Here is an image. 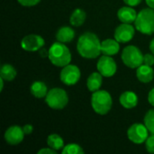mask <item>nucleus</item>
I'll list each match as a JSON object with an SVG mask.
<instances>
[{"instance_id": "1", "label": "nucleus", "mask_w": 154, "mask_h": 154, "mask_svg": "<svg viewBox=\"0 0 154 154\" xmlns=\"http://www.w3.org/2000/svg\"><path fill=\"white\" fill-rule=\"evenodd\" d=\"M77 51L85 59H96L101 53V42L97 34L87 32L79 36L77 42Z\"/></svg>"}, {"instance_id": "2", "label": "nucleus", "mask_w": 154, "mask_h": 154, "mask_svg": "<svg viewBox=\"0 0 154 154\" xmlns=\"http://www.w3.org/2000/svg\"><path fill=\"white\" fill-rule=\"evenodd\" d=\"M48 58L54 66L63 68L70 63L71 53L65 43L56 42L51 46Z\"/></svg>"}, {"instance_id": "3", "label": "nucleus", "mask_w": 154, "mask_h": 154, "mask_svg": "<svg viewBox=\"0 0 154 154\" xmlns=\"http://www.w3.org/2000/svg\"><path fill=\"white\" fill-rule=\"evenodd\" d=\"M135 29L143 34L152 35L154 33V9L144 8L141 10L134 22Z\"/></svg>"}, {"instance_id": "4", "label": "nucleus", "mask_w": 154, "mask_h": 154, "mask_svg": "<svg viewBox=\"0 0 154 154\" xmlns=\"http://www.w3.org/2000/svg\"><path fill=\"white\" fill-rule=\"evenodd\" d=\"M113 99L111 95L106 90H97L93 92L91 97V106L93 110L101 116L106 115L112 108Z\"/></svg>"}, {"instance_id": "5", "label": "nucleus", "mask_w": 154, "mask_h": 154, "mask_svg": "<svg viewBox=\"0 0 154 154\" xmlns=\"http://www.w3.org/2000/svg\"><path fill=\"white\" fill-rule=\"evenodd\" d=\"M45 102L49 107L56 110L63 109L69 103V97L67 92L60 88H54L48 91L45 97Z\"/></svg>"}, {"instance_id": "6", "label": "nucleus", "mask_w": 154, "mask_h": 154, "mask_svg": "<svg viewBox=\"0 0 154 154\" xmlns=\"http://www.w3.org/2000/svg\"><path fill=\"white\" fill-rule=\"evenodd\" d=\"M143 54L141 50L134 46H126L122 51V60L125 66L131 69H137L142 64H143Z\"/></svg>"}, {"instance_id": "7", "label": "nucleus", "mask_w": 154, "mask_h": 154, "mask_svg": "<svg viewBox=\"0 0 154 154\" xmlns=\"http://www.w3.org/2000/svg\"><path fill=\"white\" fill-rule=\"evenodd\" d=\"M149 130L145 126V125L143 124H134L132 125L128 130H127V137L128 139L135 143V144H142L144 142H146L149 134Z\"/></svg>"}, {"instance_id": "8", "label": "nucleus", "mask_w": 154, "mask_h": 154, "mask_svg": "<svg viewBox=\"0 0 154 154\" xmlns=\"http://www.w3.org/2000/svg\"><path fill=\"white\" fill-rule=\"evenodd\" d=\"M81 77L80 69L78 66L73 64H68L63 67L60 71V80L67 86H73L79 82Z\"/></svg>"}, {"instance_id": "9", "label": "nucleus", "mask_w": 154, "mask_h": 154, "mask_svg": "<svg viewBox=\"0 0 154 154\" xmlns=\"http://www.w3.org/2000/svg\"><path fill=\"white\" fill-rule=\"evenodd\" d=\"M97 68L98 72L101 73V75L106 78L113 77L117 70L116 61L111 56L107 55H103L99 58L97 63Z\"/></svg>"}, {"instance_id": "10", "label": "nucleus", "mask_w": 154, "mask_h": 154, "mask_svg": "<svg viewBox=\"0 0 154 154\" xmlns=\"http://www.w3.org/2000/svg\"><path fill=\"white\" fill-rule=\"evenodd\" d=\"M45 44L44 39L38 34H29L23 37L21 42V47L26 51H36L42 48Z\"/></svg>"}, {"instance_id": "11", "label": "nucleus", "mask_w": 154, "mask_h": 154, "mask_svg": "<svg viewBox=\"0 0 154 154\" xmlns=\"http://www.w3.org/2000/svg\"><path fill=\"white\" fill-rule=\"evenodd\" d=\"M135 33V29L131 23H122L119 26L116 27L115 30V39L119 42L120 43H126L133 40Z\"/></svg>"}, {"instance_id": "12", "label": "nucleus", "mask_w": 154, "mask_h": 154, "mask_svg": "<svg viewBox=\"0 0 154 154\" xmlns=\"http://www.w3.org/2000/svg\"><path fill=\"white\" fill-rule=\"evenodd\" d=\"M24 132L19 125L10 126L5 133V140L11 145H16L23 142L24 137Z\"/></svg>"}, {"instance_id": "13", "label": "nucleus", "mask_w": 154, "mask_h": 154, "mask_svg": "<svg viewBox=\"0 0 154 154\" xmlns=\"http://www.w3.org/2000/svg\"><path fill=\"white\" fill-rule=\"evenodd\" d=\"M136 11L132 6H123L117 12V17L121 23H134L137 17Z\"/></svg>"}, {"instance_id": "14", "label": "nucleus", "mask_w": 154, "mask_h": 154, "mask_svg": "<svg viewBox=\"0 0 154 154\" xmlns=\"http://www.w3.org/2000/svg\"><path fill=\"white\" fill-rule=\"evenodd\" d=\"M119 42L116 39H106L101 42V52L103 55L113 56L119 52L120 45Z\"/></svg>"}, {"instance_id": "15", "label": "nucleus", "mask_w": 154, "mask_h": 154, "mask_svg": "<svg viewBox=\"0 0 154 154\" xmlns=\"http://www.w3.org/2000/svg\"><path fill=\"white\" fill-rule=\"evenodd\" d=\"M136 77L138 80L142 83H149L154 78V70L152 66H148L145 64H142L137 68Z\"/></svg>"}, {"instance_id": "16", "label": "nucleus", "mask_w": 154, "mask_h": 154, "mask_svg": "<svg viewBox=\"0 0 154 154\" xmlns=\"http://www.w3.org/2000/svg\"><path fill=\"white\" fill-rule=\"evenodd\" d=\"M120 104L126 109L134 108L138 104V97L133 91H125L124 92L119 98Z\"/></svg>"}, {"instance_id": "17", "label": "nucleus", "mask_w": 154, "mask_h": 154, "mask_svg": "<svg viewBox=\"0 0 154 154\" xmlns=\"http://www.w3.org/2000/svg\"><path fill=\"white\" fill-rule=\"evenodd\" d=\"M75 31L69 26H63L60 27L56 32V39L58 42L68 43L73 41L75 38Z\"/></svg>"}, {"instance_id": "18", "label": "nucleus", "mask_w": 154, "mask_h": 154, "mask_svg": "<svg viewBox=\"0 0 154 154\" xmlns=\"http://www.w3.org/2000/svg\"><path fill=\"white\" fill-rule=\"evenodd\" d=\"M103 82V76L99 72H93L89 75L88 81H87V87L89 91L96 92L100 89Z\"/></svg>"}, {"instance_id": "19", "label": "nucleus", "mask_w": 154, "mask_h": 154, "mask_svg": "<svg viewBox=\"0 0 154 154\" xmlns=\"http://www.w3.org/2000/svg\"><path fill=\"white\" fill-rule=\"evenodd\" d=\"M31 93L36 98H43L48 94V88L42 81H34L30 88Z\"/></svg>"}, {"instance_id": "20", "label": "nucleus", "mask_w": 154, "mask_h": 154, "mask_svg": "<svg viewBox=\"0 0 154 154\" xmlns=\"http://www.w3.org/2000/svg\"><path fill=\"white\" fill-rule=\"evenodd\" d=\"M87 19V14L83 9L76 8L69 17V23L72 26H81Z\"/></svg>"}, {"instance_id": "21", "label": "nucleus", "mask_w": 154, "mask_h": 154, "mask_svg": "<svg viewBox=\"0 0 154 154\" xmlns=\"http://www.w3.org/2000/svg\"><path fill=\"white\" fill-rule=\"evenodd\" d=\"M0 77L5 81H12L16 77V69L10 64H4L0 69Z\"/></svg>"}, {"instance_id": "22", "label": "nucleus", "mask_w": 154, "mask_h": 154, "mask_svg": "<svg viewBox=\"0 0 154 154\" xmlns=\"http://www.w3.org/2000/svg\"><path fill=\"white\" fill-rule=\"evenodd\" d=\"M47 144L49 147L54 149L55 151H60V150H62L63 147L65 146L64 145V141L63 139L56 134H50L47 138Z\"/></svg>"}, {"instance_id": "23", "label": "nucleus", "mask_w": 154, "mask_h": 154, "mask_svg": "<svg viewBox=\"0 0 154 154\" xmlns=\"http://www.w3.org/2000/svg\"><path fill=\"white\" fill-rule=\"evenodd\" d=\"M61 152L62 154H83L84 150L77 143H69L63 147Z\"/></svg>"}, {"instance_id": "24", "label": "nucleus", "mask_w": 154, "mask_h": 154, "mask_svg": "<svg viewBox=\"0 0 154 154\" xmlns=\"http://www.w3.org/2000/svg\"><path fill=\"white\" fill-rule=\"evenodd\" d=\"M144 125L151 134H154V109L149 110L144 116Z\"/></svg>"}, {"instance_id": "25", "label": "nucleus", "mask_w": 154, "mask_h": 154, "mask_svg": "<svg viewBox=\"0 0 154 154\" xmlns=\"http://www.w3.org/2000/svg\"><path fill=\"white\" fill-rule=\"evenodd\" d=\"M145 146L146 150L148 152L154 154V134H152L151 136H149L145 142Z\"/></svg>"}, {"instance_id": "26", "label": "nucleus", "mask_w": 154, "mask_h": 154, "mask_svg": "<svg viewBox=\"0 0 154 154\" xmlns=\"http://www.w3.org/2000/svg\"><path fill=\"white\" fill-rule=\"evenodd\" d=\"M143 64L148 65V66H152L154 65V54L147 53L143 56Z\"/></svg>"}, {"instance_id": "27", "label": "nucleus", "mask_w": 154, "mask_h": 154, "mask_svg": "<svg viewBox=\"0 0 154 154\" xmlns=\"http://www.w3.org/2000/svg\"><path fill=\"white\" fill-rule=\"evenodd\" d=\"M17 1L19 2L20 5L23 6H33L41 2V0H17Z\"/></svg>"}, {"instance_id": "28", "label": "nucleus", "mask_w": 154, "mask_h": 154, "mask_svg": "<svg viewBox=\"0 0 154 154\" xmlns=\"http://www.w3.org/2000/svg\"><path fill=\"white\" fill-rule=\"evenodd\" d=\"M57 153V151H55L54 149L49 147V148H43V149H41L38 154H56Z\"/></svg>"}, {"instance_id": "29", "label": "nucleus", "mask_w": 154, "mask_h": 154, "mask_svg": "<svg viewBox=\"0 0 154 154\" xmlns=\"http://www.w3.org/2000/svg\"><path fill=\"white\" fill-rule=\"evenodd\" d=\"M143 0H124V2L129 6H136L141 4Z\"/></svg>"}, {"instance_id": "30", "label": "nucleus", "mask_w": 154, "mask_h": 154, "mask_svg": "<svg viewBox=\"0 0 154 154\" xmlns=\"http://www.w3.org/2000/svg\"><path fill=\"white\" fill-rule=\"evenodd\" d=\"M23 130L25 134H31L33 131V127L32 125H25L23 127Z\"/></svg>"}, {"instance_id": "31", "label": "nucleus", "mask_w": 154, "mask_h": 154, "mask_svg": "<svg viewBox=\"0 0 154 154\" xmlns=\"http://www.w3.org/2000/svg\"><path fill=\"white\" fill-rule=\"evenodd\" d=\"M148 101L149 103L154 106V88L149 92V95H148Z\"/></svg>"}, {"instance_id": "32", "label": "nucleus", "mask_w": 154, "mask_h": 154, "mask_svg": "<svg viewBox=\"0 0 154 154\" xmlns=\"http://www.w3.org/2000/svg\"><path fill=\"white\" fill-rule=\"evenodd\" d=\"M39 51H40V55H41L42 57H43V58L49 56V51H47L44 47L41 48V49L39 50Z\"/></svg>"}, {"instance_id": "33", "label": "nucleus", "mask_w": 154, "mask_h": 154, "mask_svg": "<svg viewBox=\"0 0 154 154\" xmlns=\"http://www.w3.org/2000/svg\"><path fill=\"white\" fill-rule=\"evenodd\" d=\"M145 1H146V4L148 5L149 7L154 9V0H145Z\"/></svg>"}, {"instance_id": "34", "label": "nucleus", "mask_w": 154, "mask_h": 154, "mask_svg": "<svg viewBox=\"0 0 154 154\" xmlns=\"http://www.w3.org/2000/svg\"><path fill=\"white\" fill-rule=\"evenodd\" d=\"M150 51L152 54H154V39H152L150 42Z\"/></svg>"}, {"instance_id": "35", "label": "nucleus", "mask_w": 154, "mask_h": 154, "mask_svg": "<svg viewBox=\"0 0 154 154\" xmlns=\"http://www.w3.org/2000/svg\"><path fill=\"white\" fill-rule=\"evenodd\" d=\"M4 79L0 77V91H3V88H4Z\"/></svg>"}]
</instances>
